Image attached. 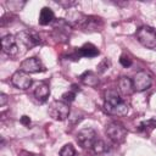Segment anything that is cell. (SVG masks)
Returning a JSON list of instances; mask_svg holds the SVG:
<instances>
[{"instance_id":"obj_23","label":"cell","mask_w":156,"mask_h":156,"mask_svg":"<svg viewBox=\"0 0 156 156\" xmlns=\"http://www.w3.org/2000/svg\"><path fill=\"white\" fill-rule=\"evenodd\" d=\"M20 121H21V123H22L23 126H26V127H29V124H30V118H29L28 116H26V115L22 116Z\"/></svg>"},{"instance_id":"obj_1","label":"cell","mask_w":156,"mask_h":156,"mask_svg":"<svg viewBox=\"0 0 156 156\" xmlns=\"http://www.w3.org/2000/svg\"><path fill=\"white\" fill-rule=\"evenodd\" d=\"M105 111L113 116H124L128 113L129 105L121 98V94L115 89H108L104 95Z\"/></svg>"},{"instance_id":"obj_21","label":"cell","mask_w":156,"mask_h":156,"mask_svg":"<svg viewBox=\"0 0 156 156\" xmlns=\"http://www.w3.org/2000/svg\"><path fill=\"white\" fill-rule=\"evenodd\" d=\"M119 63H121L123 67L128 68L129 66H132L133 61H132V58H130V57H129L127 54H122V55L119 56Z\"/></svg>"},{"instance_id":"obj_25","label":"cell","mask_w":156,"mask_h":156,"mask_svg":"<svg viewBox=\"0 0 156 156\" xmlns=\"http://www.w3.org/2000/svg\"><path fill=\"white\" fill-rule=\"evenodd\" d=\"M18 156H40V155H37V154H33V152H28V151H21L18 154Z\"/></svg>"},{"instance_id":"obj_9","label":"cell","mask_w":156,"mask_h":156,"mask_svg":"<svg viewBox=\"0 0 156 156\" xmlns=\"http://www.w3.org/2000/svg\"><path fill=\"white\" fill-rule=\"evenodd\" d=\"M11 84H12L15 88H17V89L27 90V89H29V88L32 87L33 80H32V78L29 77L28 73H26V72L18 69V71H16V72L11 76Z\"/></svg>"},{"instance_id":"obj_4","label":"cell","mask_w":156,"mask_h":156,"mask_svg":"<svg viewBox=\"0 0 156 156\" xmlns=\"http://www.w3.org/2000/svg\"><path fill=\"white\" fill-rule=\"evenodd\" d=\"M49 116L55 121H65L69 116V105L65 101L55 100L49 106Z\"/></svg>"},{"instance_id":"obj_3","label":"cell","mask_w":156,"mask_h":156,"mask_svg":"<svg viewBox=\"0 0 156 156\" xmlns=\"http://www.w3.org/2000/svg\"><path fill=\"white\" fill-rule=\"evenodd\" d=\"M135 37L138 41L145 46L146 49H155L156 48V32L147 26H141L136 29Z\"/></svg>"},{"instance_id":"obj_13","label":"cell","mask_w":156,"mask_h":156,"mask_svg":"<svg viewBox=\"0 0 156 156\" xmlns=\"http://www.w3.org/2000/svg\"><path fill=\"white\" fill-rule=\"evenodd\" d=\"M33 94H34V98L39 102H45L48 100L49 95H50V88H49V85L46 83H43L41 82V83L37 84V87L34 88Z\"/></svg>"},{"instance_id":"obj_19","label":"cell","mask_w":156,"mask_h":156,"mask_svg":"<svg viewBox=\"0 0 156 156\" xmlns=\"http://www.w3.org/2000/svg\"><path fill=\"white\" fill-rule=\"evenodd\" d=\"M93 150H94L95 154H102V152H105V151L107 150V146H106V144H105L104 140L98 139V140L95 141L94 146H93Z\"/></svg>"},{"instance_id":"obj_22","label":"cell","mask_w":156,"mask_h":156,"mask_svg":"<svg viewBox=\"0 0 156 156\" xmlns=\"http://www.w3.org/2000/svg\"><path fill=\"white\" fill-rule=\"evenodd\" d=\"M60 6H62V7H65V9H71L72 6H74V5H77V1H67V0H58V1H56Z\"/></svg>"},{"instance_id":"obj_7","label":"cell","mask_w":156,"mask_h":156,"mask_svg":"<svg viewBox=\"0 0 156 156\" xmlns=\"http://www.w3.org/2000/svg\"><path fill=\"white\" fill-rule=\"evenodd\" d=\"M133 88H134V91H138V93H141V91H145L147 90L151 84H152V78L151 76L146 72V71H139L134 74L133 79Z\"/></svg>"},{"instance_id":"obj_14","label":"cell","mask_w":156,"mask_h":156,"mask_svg":"<svg viewBox=\"0 0 156 156\" xmlns=\"http://www.w3.org/2000/svg\"><path fill=\"white\" fill-rule=\"evenodd\" d=\"M79 80L84 85H88V87H91V88H95L99 84V77L93 71H85L84 73H82L79 76Z\"/></svg>"},{"instance_id":"obj_6","label":"cell","mask_w":156,"mask_h":156,"mask_svg":"<svg viewBox=\"0 0 156 156\" xmlns=\"http://www.w3.org/2000/svg\"><path fill=\"white\" fill-rule=\"evenodd\" d=\"M106 135L113 143H122L127 136V129L117 122H110L105 128Z\"/></svg>"},{"instance_id":"obj_24","label":"cell","mask_w":156,"mask_h":156,"mask_svg":"<svg viewBox=\"0 0 156 156\" xmlns=\"http://www.w3.org/2000/svg\"><path fill=\"white\" fill-rule=\"evenodd\" d=\"M6 102H7V96H6L4 93H1V94H0V106L4 107Z\"/></svg>"},{"instance_id":"obj_5","label":"cell","mask_w":156,"mask_h":156,"mask_svg":"<svg viewBox=\"0 0 156 156\" xmlns=\"http://www.w3.org/2000/svg\"><path fill=\"white\" fill-rule=\"evenodd\" d=\"M96 140H98V134L93 128L80 129L77 134V143L83 149H93Z\"/></svg>"},{"instance_id":"obj_18","label":"cell","mask_w":156,"mask_h":156,"mask_svg":"<svg viewBox=\"0 0 156 156\" xmlns=\"http://www.w3.org/2000/svg\"><path fill=\"white\" fill-rule=\"evenodd\" d=\"M58 155L60 156H76V149L72 144H66L61 147Z\"/></svg>"},{"instance_id":"obj_15","label":"cell","mask_w":156,"mask_h":156,"mask_svg":"<svg viewBox=\"0 0 156 156\" xmlns=\"http://www.w3.org/2000/svg\"><path fill=\"white\" fill-rule=\"evenodd\" d=\"M54 20H55V13L50 7H43L40 10L39 20H38L40 26H48V24L52 23Z\"/></svg>"},{"instance_id":"obj_11","label":"cell","mask_w":156,"mask_h":156,"mask_svg":"<svg viewBox=\"0 0 156 156\" xmlns=\"http://www.w3.org/2000/svg\"><path fill=\"white\" fill-rule=\"evenodd\" d=\"M1 49L6 55L12 56V57L16 56L20 52L16 38L13 35H11V34H7V35L2 37V39H1Z\"/></svg>"},{"instance_id":"obj_16","label":"cell","mask_w":156,"mask_h":156,"mask_svg":"<svg viewBox=\"0 0 156 156\" xmlns=\"http://www.w3.org/2000/svg\"><path fill=\"white\" fill-rule=\"evenodd\" d=\"M118 90L123 95H130L134 91L132 79L128 77H121L118 79Z\"/></svg>"},{"instance_id":"obj_10","label":"cell","mask_w":156,"mask_h":156,"mask_svg":"<svg viewBox=\"0 0 156 156\" xmlns=\"http://www.w3.org/2000/svg\"><path fill=\"white\" fill-rule=\"evenodd\" d=\"M20 69L26 72V73H39V72H44L45 67L41 63V61L38 57H28L26 60H23L20 63Z\"/></svg>"},{"instance_id":"obj_20","label":"cell","mask_w":156,"mask_h":156,"mask_svg":"<svg viewBox=\"0 0 156 156\" xmlns=\"http://www.w3.org/2000/svg\"><path fill=\"white\" fill-rule=\"evenodd\" d=\"M108 67H110V61L107 60V58H104L99 65H98V73H100V74H102V73H105L107 69H108Z\"/></svg>"},{"instance_id":"obj_8","label":"cell","mask_w":156,"mask_h":156,"mask_svg":"<svg viewBox=\"0 0 156 156\" xmlns=\"http://www.w3.org/2000/svg\"><path fill=\"white\" fill-rule=\"evenodd\" d=\"M88 20L89 16L79 12V11H68L66 15V22L72 27V28H80L83 30H85V27L88 24Z\"/></svg>"},{"instance_id":"obj_2","label":"cell","mask_w":156,"mask_h":156,"mask_svg":"<svg viewBox=\"0 0 156 156\" xmlns=\"http://www.w3.org/2000/svg\"><path fill=\"white\" fill-rule=\"evenodd\" d=\"M15 38H16L18 49H23V51L30 50L32 48L40 44V38L33 32L21 30L15 35Z\"/></svg>"},{"instance_id":"obj_17","label":"cell","mask_w":156,"mask_h":156,"mask_svg":"<svg viewBox=\"0 0 156 156\" xmlns=\"http://www.w3.org/2000/svg\"><path fill=\"white\" fill-rule=\"evenodd\" d=\"M78 91H80V89L77 88L76 85H72V89H69L68 91H66V93L62 94V96H61V98H62V101H65L66 104L69 105V102L74 101V99H76V94H77Z\"/></svg>"},{"instance_id":"obj_12","label":"cell","mask_w":156,"mask_h":156,"mask_svg":"<svg viewBox=\"0 0 156 156\" xmlns=\"http://www.w3.org/2000/svg\"><path fill=\"white\" fill-rule=\"evenodd\" d=\"M100 54L99 49L91 44V43H85L83 44L80 48H78L76 50V54H74V57L79 60V57H88V58H93V57H96L98 55Z\"/></svg>"}]
</instances>
